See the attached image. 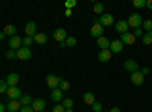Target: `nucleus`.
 Instances as JSON below:
<instances>
[{
    "label": "nucleus",
    "instance_id": "obj_33",
    "mask_svg": "<svg viewBox=\"0 0 152 112\" xmlns=\"http://www.w3.org/2000/svg\"><path fill=\"white\" fill-rule=\"evenodd\" d=\"M6 58H8V59H17V50H12V48H9V50L6 52Z\"/></svg>",
    "mask_w": 152,
    "mask_h": 112
},
{
    "label": "nucleus",
    "instance_id": "obj_23",
    "mask_svg": "<svg viewBox=\"0 0 152 112\" xmlns=\"http://www.w3.org/2000/svg\"><path fill=\"white\" fill-rule=\"evenodd\" d=\"M3 32L6 33V36H15V33H17V27L14 26V24H8V26H5Z\"/></svg>",
    "mask_w": 152,
    "mask_h": 112
},
{
    "label": "nucleus",
    "instance_id": "obj_42",
    "mask_svg": "<svg viewBox=\"0 0 152 112\" xmlns=\"http://www.w3.org/2000/svg\"><path fill=\"white\" fill-rule=\"evenodd\" d=\"M72 14H73L72 9H66V17H72Z\"/></svg>",
    "mask_w": 152,
    "mask_h": 112
},
{
    "label": "nucleus",
    "instance_id": "obj_18",
    "mask_svg": "<svg viewBox=\"0 0 152 112\" xmlns=\"http://www.w3.org/2000/svg\"><path fill=\"white\" fill-rule=\"evenodd\" d=\"M110 50H111L113 53H120V52L123 50V43H122L120 40H114V41H111Z\"/></svg>",
    "mask_w": 152,
    "mask_h": 112
},
{
    "label": "nucleus",
    "instance_id": "obj_45",
    "mask_svg": "<svg viewBox=\"0 0 152 112\" xmlns=\"http://www.w3.org/2000/svg\"><path fill=\"white\" fill-rule=\"evenodd\" d=\"M59 47H61V48H66V47H67L66 41H64V43H59Z\"/></svg>",
    "mask_w": 152,
    "mask_h": 112
},
{
    "label": "nucleus",
    "instance_id": "obj_1",
    "mask_svg": "<svg viewBox=\"0 0 152 112\" xmlns=\"http://www.w3.org/2000/svg\"><path fill=\"white\" fill-rule=\"evenodd\" d=\"M128 24H129V27H132V29H142V26H143V18H142V15L138 14V12H134V14H131L129 18H128Z\"/></svg>",
    "mask_w": 152,
    "mask_h": 112
},
{
    "label": "nucleus",
    "instance_id": "obj_28",
    "mask_svg": "<svg viewBox=\"0 0 152 112\" xmlns=\"http://www.w3.org/2000/svg\"><path fill=\"white\" fill-rule=\"evenodd\" d=\"M73 105H75V102L72 100V98H64V100H62V106H64L66 109H72L73 108Z\"/></svg>",
    "mask_w": 152,
    "mask_h": 112
},
{
    "label": "nucleus",
    "instance_id": "obj_35",
    "mask_svg": "<svg viewBox=\"0 0 152 112\" xmlns=\"http://www.w3.org/2000/svg\"><path fill=\"white\" fill-rule=\"evenodd\" d=\"M52 112H66V108L62 106V103H61V105L58 103V105H55V106H53Z\"/></svg>",
    "mask_w": 152,
    "mask_h": 112
},
{
    "label": "nucleus",
    "instance_id": "obj_15",
    "mask_svg": "<svg viewBox=\"0 0 152 112\" xmlns=\"http://www.w3.org/2000/svg\"><path fill=\"white\" fill-rule=\"evenodd\" d=\"M32 108H34L35 112H43L46 109V102L43 98H35L34 103H32Z\"/></svg>",
    "mask_w": 152,
    "mask_h": 112
},
{
    "label": "nucleus",
    "instance_id": "obj_36",
    "mask_svg": "<svg viewBox=\"0 0 152 112\" xmlns=\"http://www.w3.org/2000/svg\"><path fill=\"white\" fill-rule=\"evenodd\" d=\"M76 3H78L76 0H67V2H66L64 5H66V9H72V8H75V6H76Z\"/></svg>",
    "mask_w": 152,
    "mask_h": 112
},
{
    "label": "nucleus",
    "instance_id": "obj_25",
    "mask_svg": "<svg viewBox=\"0 0 152 112\" xmlns=\"http://www.w3.org/2000/svg\"><path fill=\"white\" fill-rule=\"evenodd\" d=\"M146 2H148V0H132V6L137 8V9H140V8L146 6Z\"/></svg>",
    "mask_w": 152,
    "mask_h": 112
},
{
    "label": "nucleus",
    "instance_id": "obj_34",
    "mask_svg": "<svg viewBox=\"0 0 152 112\" xmlns=\"http://www.w3.org/2000/svg\"><path fill=\"white\" fill-rule=\"evenodd\" d=\"M59 90H61V91H69V90H70V83H69L67 80H62L61 85H59Z\"/></svg>",
    "mask_w": 152,
    "mask_h": 112
},
{
    "label": "nucleus",
    "instance_id": "obj_21",
    "mask_svg": "<svg viewBox=\"0 0 152 112\" xmlns=\"http://www.w3.org/2000/svg\"><path fill=\"white\" fill-rule=\"evenodd\" d=\"M34 41H35L37 44H47L49 38H47L46 33H37V35L34 36Z\"/></svg>",
    "mask_w": 152,
    "mask_h": 112
},
{
    "label": "nucleus",
    "instance_id": "obj_46",
    "mask_svg": "<svg viewBox=\"0 0 152 112\" xmlns=\"http://www.w3.org/2000/svg\"><path fill=\"white\" fill-rule=\"evenodd\" d=\"M5 38H6V33L2 32V33H0V40H5Z\"/></svg>",
    "mask_w": 152,
    "mask_h": 112
},
{
    "label": "nucleus",
    "instance_id": "obj_22",
    "mask_svg": "<svg viewBox=\"0 0 152 112\" xmlns=\"http://www.w3.org/2000/svg\"><path fill=\"white\" fill-rule=\"evenodd\" d=\"M82 98H84V102H85L87 105H90V106H93V105L96 103V100H94V94H93V92H85V94L82 95Z\"/></svg>",
    "mask_w": 152,
    "mask_h": 112
},
{
    "label": "nucleus",
    "instance_id": "obj_26",
    "mask_svg": "<svg viewBox=\"0 0 152 112\" xmlns=\"http://www.w3.org/2000/svg\"><path fill=\"white\" fill-rule=\"evenodd\" d=\"M8 90H9V85H8L6 79H5V80H0V92H2V94H6Z\"/></svg>",
    "mask_w": 152,
    "mask_h": 112
},
{
    "label": "nucleus",
    "instance_id": "obj_11",
    "mask_svg": "<svg viewBox=\"0 0 152 112\" xmlns=\"http://www.w3.org/2000/svg\"><path fill=\"white\" fill-rule=\"evenodd\" d=\"M24 32H26L28 36H32V38H34V36L38 33V32H37V24H35L34 21L26 23V26H24Z\"/></svg>",
    "mask_w": 152,
    "mask_h": 112
},
{
    "label": "nucleus",
    "instance_id": "obj_13",
    "mask_svg": "<svg viewBox=\"0 0 152 112\" xmlns=\"http://www.w3.org/2000/svg\"><path fill=\"white\" fill-rule=\"evenodd\" d=\"M6 108H8V112H18L21 109V103L20 100H9L6 103Z\"/></svg>",
    "mask_w": 152,
    "mask_h": 112
},
{
    "label": "nucleus",
    "instance_id": "obj_8",
    "mask_svg": "<svg viewBox=\"0 0 152 112\" xmlns=\"http://www.w3.org/2000/svg\"><path fill=\"white\" fill-rule=\"evenodd\" d=\"M99 23L102 24V26L105 27H108V26H111V24H114V17L111 15V14H108V12H105V14H102L100 15V18H99Z\"/></svg>",
    "mask_w": 152,
    "mask_h": 112
},
{
    "label": "nucleus",
    "instance_id": "obj_40",
    "mask_svg": "<svg viewBox=\"0 0 152 112\" xmlns=\"http://www.w3.org/2000/svg\"><path fill=\"white\" fill-rule=\"evenodd\" d=\"M6 111H8L6 105H3V103H2V105H0V112H6Z\"/></svg>",
    "mask_w": 152,
    "mask_h": 112
},
{
    "label": "nucleus",
    "instance_id": "obj_9",
    "mask_svg": "<svg viewBox=\"0 0 152 112\" xmlns=\"http://www.w3.org/2000/svg\"><path fill=\"white\" fill-rule=\"evenodd\" d=\"M123 67H125V70H126V71H129L131 74H132V73H135V71H138V64H137V62H135L134 59H128V61H125Z\"/></svg>",
    "mask_w": 152,
    "mask_h": 112
},
{
    "label": "nucleus",
    "instance_id": "obj_17",
    "mask_svg": "<svg viewBox=\"0 0 152 112\" xmlns=\"http://www.w3.org/2000/svg\"><path fill=\"white\" fill-rule=\"evenodd\" d=\"M120 41H122L123 44H128V46H131V44H134V43H135V36H134V33L126 32V33H123V35L120 36Z\"/></svg>",
    "mask_w": 152,
    "mask_h": 112
},
{
    "label": "nucleus",
    "instance_id": "obj_29",
    "mask_svg": "<svg viewBox=\"0 0 152 112\" xmlns=\"http://www.w3.org/2000/svg\"><path fill=\"white\" fill-rule=\"evenodd\" d=\"M93 12H94V14H102V12H104V3H94Z\"/></svg>",
    "mask_w": 152,
    "mask_h": 112
},
{
    "label": "nucleus",
    "instance_id": "obj_47",
    "mask_svg": "<svg viewBox=\"0 0 152 112\" xmlns=\"http://www.w3.org/2000/svg\"><path fill=\"white\" fill-rule=\"evenodd\" d=\"M66 112H73V109H66Z\"/></svg>",
    "mask_w": 152,
    "mask_h": 112
},
{
    "label": "nucleus",
    "instance_id": "obj_24",
    "mask_svg": "<svg viewBox=\"0 0 152 112\" xmlns=\"http://www.w3.org/2000/svg\"><path fill=\"white\" fill-rule=\"evenodd\" d=\"M20 103H21V106H32L34 98H32L31 95H23V97L20 98Z\"/></svg>",
    "mask_w": 152,
    "mask_h": 112
},
{
    "label": "nucleus",
    "instance_id": "obj_44",
    "mask_svg": "<svg viewBox=\"0 0 152 112\" xmlns=\"http://www.w3.org/2000/svg\"><path fill=\"white\" fill-rule=\"evenodd\" d=\"M110 112H122V111H120L119 108H111V109H110Z\"/></svg>",
    "mask_w": 152,
    "mask_h": 112
},
{
    "label": "nucleus",
    "instance_id": "obj_12",
    "mask_svg": "<svg viewBox=\"0 0 152 112\" xmlns=\"http://www.w3.org/2000/svg\"><path fill=\"white\" fill-rule=\"evenodd\" d=\"M116 30L119 32V33H126L129 30V24H128V21H125V20H119L117 23H116Z\"/></svg>",
    "mask_w": 152,
    "mask_h": 112
},
{
    "label": "nucleus",
    "instance_id": "obj_32",
    "mask_svg": "<svg viewBox=\"0 0 152 112\" xmlns=\"http://www.w3.org/2000/svg\"><path fill=\"white\" fill-rule=\"evenodd\" d=\"M32 43H34L32 36H24V38H23V47H31Z\"/></svg>",
    "mask_w": 152,
    "mask_h": 112
},
{
    "label": "nucleus",
    "instance_id": "obj_16",
    "mask_svg": "<svg viewBox=\"0 0 152 112\" xmlns=\"http://www.w3.org/2000/svg\"><path fill=\"white\" fill-rule=\"evenodd\" d=\"M97 46L100 50H108V48L111 47V41L107 38V36H100V38H97Z\"/></svg>",
    "mask_w": 152,
    "mask_h": 112
},
{
    "label": "nucleus",
    "instance_id": "obj_4",
    "mask_svg": "<svg viewBox=\"0 0 152 112\" xmlns=\"http://www.w3.org/2000/svg\"><path fill=\"white\" fill-rule=\"evenodd\" d=\"M90 35L91 36H97V38L104 36V26L99 23V20H94V24H93L91 29H90Z\"/></svg>",
    "mask_w": 152,
    "mask_h": 112
},
{
    "label": "nucleus",
    "instance_id": "obj_7",
    "mask_svg": "<svg viewBox=\"0 0 152 112\" xmlns=\"http://www.w3.org/2000/svg\"><path fill=\"white\" fill-rule=\"evenodd\" d=\"M23 46V40L20 38V36H11L9 38V48H12V50H18V48H21Z\"/></svg>",
    "mask_w": 152,
    "mask_h": 112
},
{
    "label": "nucleus",
    "instance_id": "obj_39",
    "mask_svg": "<svg viewBox=\"0 0 152 112\" xmlns=\"http://www.w3.org/2000/svg\"><path fill=\"white\" fill-rule=\"evenodd\" d=\"M140 35H145L143 29H134V36H140Z\"/></svg>",
    "mask_w": 152,
    "mask_h": 112
},
{
    "label": "nucleus",
    "instance_id": "obj_38",
    "mask_svg": "<svg viewBox=\"0 0 152 112\" xmlns=\"http://www.w3.org/2000/svg\"><path fill=\"white\" fill-rule=\"evenodd\" d=\"M20 112H35V111H34V108H32V106H21Z\"/></svg>",
    "mask_w": 152,
    "mask_h": 112
},
{
    "label": "nucleus",
    "instance_id": "obj_43",
    "mask_svg": "<svg viewBox=\"0 0 152 112\" xmlns=\"http://www.w3.org/2000/svg\"><path fill=\"white\" fill-rule=\"evenodd\" d=\"M146 8L152 9V0H148V2H146Z\"/></svg>",
    "mask_w": 152,
    "mask_h": 112
},
{
    "label": "nucleus",
    "instance_id": "obj_6",
    "mask_svg": "<svg viewBox=\"0 0 152 112\" xmlns=\"http://www.w3.org/2000/svg\"><path fill=\"white\" fill-rule=\"evenodd\" d=\"M131 82H132V85H135V86L143 85V83H145V74H143L142 71L132 73V74H131Z\"/></svg>",
    "mask_w": 152,
    "mask_h": 112
},
{
    "label": "nucleus",
    "instance_id": "obj_5",
    "mask_svg": "<svg viewBox=\"0 0 152 112\" xmlns=\"http://www.w3.org/2000/svg\"><path fill=\"white\" fill-rule=\"evenodd\" d=\"M6 95L9 97V100H20V98L23 97L21 95V90L18 88V86H9Z\"/></svg>",
    "mask_w": 152,
    "mask_h": 112
},
{
    "label": "nucleus",
    "instance_id": "obj_37",
    "mask_svg": "<svg viewBox=\"0 0 152 112\" xmlns=\"http://www.w3.org/2000/svg\"><path fill=\"white\" fill-rule=\"evenodd\" d=\"M91 108L94 109V112H102V105H100L99 102H96V103H94Z\"/></svg>",
    "mask_w": 152,
    "mask_h": 112
},
{
    "label": "nucleus",
    "instance_id": "obj_19",
    "mask_svg": "<svg viewBox=\"0 0 152 112\" xmlns=\"http://www.w3.org/2000/svg\"><path fill=\"white\" fill-rule=\"evenodd\" d=\"M18 80H20L18 73H9V74H8V77H6V82H8L9 86H17Z\"/></svg>",
    "mask_w": 152,
    "mask_h": 112
},
{
    "label": "nucleus",
    "instance_id": "obj_30",
    "mask_svg": "<svg viewBox=\"0 0 152 112\" xmlns=\"http://www.w3.org/2000/svg\"><path fill=\"white\" fill-rule=\"evenodd\" d=\"M66 44H67V47H75L76 44H78V40H76L75 36H69V38L66 40Z\"/></svg>",
    "mask_w": 152,
    "mask_h": 112
},
{
    "label": "nucleus",
    "instance_id": "obj_14",
    "mask_svg": "<svg viewBox=\"0 0 152 112\" xmlns=\"http://www.w3.org/2000/svg\"><path fill=\"white\" fill-rule=\"evenodd\" d=\"M62 92H64V91H61L59 88L52 90V92H50V98H52L55 103H59V102L64 100V95H62Z\"/></svg>",
    "mask_w": 152,
    "mask_h": 112
},
{
    "label": "nucleus",
    "instance_id": "obj_27",
    "mask_svg": "<svg viewBox=\"0 0 152 112\" xmlns=\"http://www.w3.org/2000/svg\"><path fill=\"white\" fill-rule=\"evenodd\" d=\"M143 44H146V46L152 44V32H146L143 35Z\"/></svg>",
    "mask_w": 152,
    "mask_h": 112
},
{
    "label": "nucleus",
    "instance_id": "obj_41",
    "mask_svg": "<svg viewBox=\"0 0 152 112\" xmlns=\"http://www.w3.org/2000/svg\"><path fill=\"white\" fill-rule=\"evenodd\" d=\"M149 71H151V70H149V67H145L142 73H143V74H145V76H146V74H149Z\"/></svg>",
    "mask_w": 152,
    "mask_h": 112
},
{
    "label": "nucleus",
    "instance_id": "obj_10",
    "mask_svg": "<svg viewBox=\"0 0 152 112\" xmlns=\"http://www.w3.org/2000/svg\"><path fill=\"white\" fill-rule=\"evenodd\" d=\"M53 38H55L58 43H64V41L69 38V35H67L66 29H56V30L53 32Z\"/></svg>",
    "mask_w": 152,
    "mask_h": 112
},
{
    "label": "nucleus",
    "instance_id": "obj_3",
    "mask_svg": "<svg viewBox=\"0 0 152 112\" xmlns=\"http://www.w3.org/2000/svg\"><path fill=\"white\" fill-rule=\"evenodd\" d=\"M32 58V50L29 47H21L17 50V59L20 61H29Z\"/></svg>",
    "mask_w": 152,
    "mask_h": 112
},
{
    "label": "nucleus",
    "instance_id": "obj_20",
    "mask_svg": "<svg viewBox=\"0 0 152 112\" xmlns=\"http://www.w3.org/2000/svg\"><path fill=\"white\" fill-rule=\"evenodd\" d=\"M111 56H113V52L110 50H100L99 52V55H97V58H99V61L100 62H108V61H111Z\"/></svg>",
    "mask_w": 152,
    "mask_h": 112
},
{
    "label": "nucleus",
    "instance_id": "obj_31",
    "mask_svg": "<svg viewBox=\"0 0 152 112\" xmlns=\"http://www.w3.org/2000/svg\"><path fill=\"white\" fill-rule=\"evenodd\" d=\"M143 29L146 32H152V20H145L143 21Z\"/></svg>",
    "mask_w": 152,
    "mask_h": 112
},
{
    "label": "nucleus",
    "instance_id": "obj_2",
    "mask_svg": "<svg viewBox=\"0 0 152 112\" xmlns=\"http://www.w3.org/2000/svg\"><path fill=\"white\" fill-rule=\"evenodd\" d=\"M64 80L61 76H55V74H47V77H46V82H47V86L50 90H56L59 88V85L61 82Z\"/></svg>",
    "mask_w": 152,
    "mask_h": 112
}]
</instances>
